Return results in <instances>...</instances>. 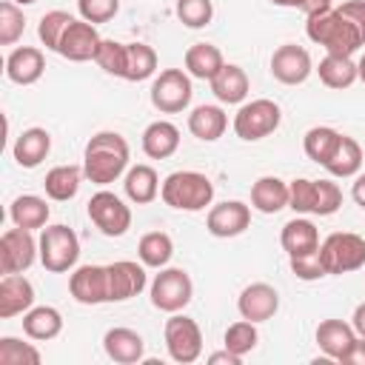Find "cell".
<instances>
[{
    "mask_svg": "<svg viewBox=\"0 0 365 365\" xmlns=\"http://www.w3.org/2000/svg\"><path fill=\"white\" fill-rule=\"evenodd\" d=\"M305 14H317V11H325V9H334V0H302L299 6Z\"/></svg>",
    "mask_w": 365,
    "mask_h": 365,
    "instance_id": "53",
    "label": "cell"
},
{
    "mask_svg": "<svg viewBox=\"0 0 365 365\" xmlns=\"http://www.w3.org/2000/svg\"><path fill=\"white\" fill-rule=\"evenodd\" d=\"M339 137H342V134H339L336 128H331V125H314V128H308L305 137H302L305 157L314 160V163H319V165H325V160L334 154Z\"/></svg>",
    "mask_w": 365,
    "mask_h": 365,
    "instance_id": "37",
    "label": "cell"
},
{
    "mask_svg": "<svg viewBox=\"0 0 365 365\" xmlns=\"http://www.w3.org/2000/svg\"><path fill=\"white\" fill-rule=\"evenodd\" d=\"M157 71V51L148 43H128V54H125V74L123 80L128 83H140L148 80Z\"/></svg>",
    "mask_w": 365,
    "mask_h": 365,
    "instance_id": "36",
    "label": "cell"
},
{
    "mask_svg": "<svg viewBox=\"0 0 365 365\" xmlns=\"http://www.w3.org/2000/svg\"><path fill=\"white\" fill-rule=\"evenodd\" d=\"M37 245H40V262H43V268L51 271V274H66L80 259V237L74 234V228H68L63 222L40 228Z\"/></svg>",
    "mask_w": 365,
    "mask_h": 365,
    "instance_id": "4",
    "label": "cell"
},
{
    "mask_svg": "<svg viewBox=\"0 0 365 365\" xmlns=\"http://www.w3.org/2000/svg\"><path fill=\"white\" fill-rule=\"evenodd\" d=\"M86 211H88V220L100 228V234H106V237H123L128 228H131V208L114 194V191H97L91 200H88V205H86Z\"/></svg>",
    "mask_w": 365,
    "mask_h": 365,
    "instance_id": "10",
    "label": "cell"
},
{
    "mask_svg": "<svg viewBox=\"0 0 365 365\" xmlns=\"http://www.w3.org/2000/svg\"><path fill=\"white\" fill-rule=\"evenodd\" d=\"M317 74L328 88H339V91L359 80L356 63L351 57H342V54H325L317 66Z\"/></svg>",
    "mask_w": 365,
    "mask_h": 365,
    "instance_id": "34",
    "label": "cell"
},
{
    "mask_svg": "<svg viewBox=\"0 0 365 365\" xmlns=\"http://www.w3.org/2000/svg\"><path fill=\"white\" fill-rule=\"evenodd\" d=\"M291 259V271L294 277L305 279V282H314V279H322L328 277L325 265H322V257H319V248L311 251V254H299V257H288Z\"/></svg>",
    "mask_w": 365,
    "mask_h": 365,
    "instance_id": "46",
    "label": "cell"
},
{
    "mask_svg": "<svg viewBox=\"0 0 365 365\" xmlns=\"http://www.w3.org/2000/svg\"><path fill=\"white\" fill-rule=\"evenodd\" d=\"M331 177H356L359 174V168H362V145L354 140V137H348V134H342L339 137V143H336V148H334V154L325 160V165H322Z\"/></svg>",
    "mask_w": 365,
    "mask_h": 365,
    "instance_id": "31",
    "label": "cell"
},
{
    "mask_svg": "<svg viewBox=\"0 0 365 365\" xmlns=\"http://www.w3.org/2000/svg\"><path fill=\"white\" fill-rule=\"evenodd\" d=\"M106 274H108V302H125V299L143 294L148 285L145 265L134 262V259H117V262L106 265Z\"/></svg>",
    "mask_w": 365,
    "mask_h": 365,
    "instance_id": "13",
    "label": "cell"
},
{
    "mask_svg": "<svg viewBox=\"0 0 365 365\" xmlns=\"http://www.w3.org/2000/svg\"><path fill=\"white\" fill-rule=\"evenodd\" d=\"M194 297V282L182 268H160L151 279V305L165 314L182 311Z\"/></svg>",
    "mask_w": 365,
    "mask_h": 365,
    "instance_id": "9",
    "label": "cell"
},
{
    "mask_svg": "<svg viewBox=\"0 0 365 365\" xmlns=\"http://www.w3.org/2000/svg\"><path fill=\"white\" fill-rule=\"evenodd\" d=\"M339 362H348V365H365V339L356 336V342L351 345V351H348Z\"/></svg>",
    "mask_w": 365,
    "mask_h": 365,
    "instance_id": "49",
    "label": "cell"
},
{
    "mask_svg": "<svg viewBox=\"0 0 365 365\" xmlns=\"http://www.w3.org/2000/svg\"><path fill=\"white\" fill-rule=\"evenodd\" d=\"M225 66L222 60V51L214 46V43H194L188 51H185V71L197 80H214L220 74V68Z\"/></svg>",
    "mask_w": 365,
    "mask_h": 365,
    "instance_id": "30",
    "label": "cell"
},
{
    "mask_svg": "<svg viewBox=\"0 0 365 365\" xmlns=\"http://www.w3.org/2000/svg\"><path fill=\"white\" fill-rule=\"evenodd\" d=\"M71 20H74V17H71L68 11H63V9L46 11V14L40 17V23H37V37H40V43H43L48 51H57V48H60V40H63V34H66V29H68Z\"/></svg>",
    "mask_w": 365,
    "mask_h": 365,
    "instance_id": "38",
    "label": "cell"
},
{
    "mask_svg": "<svg viewBox=\"0 0 365 365\" xmlns=\"http://www.w3.org/2000/svg\"><path fill=\"white\" fill-rule=\"evenodd\" d=\"M160 197L177 211H202L214 202V182L200 171H174L163 180Z\"/></svg>",
    "mask_w": 365,
    "mask_h": 365,
    "instance_id": "3",
    "label": "cell"
},
{
    "mask_svg": "<svg viewBox=\"0 0 365 365\" xmlns=\"http://www.w3.org/2000/svg\"><path fill=\"white\" fill-rule=\"evenodd\" d=\"M103 348H106V356L120 365H134L145 356V339L134 328H123V325L106 331Z\"/></svg>",
    "mask_w": 365,
    "mask_h": 365,
    "instance_id": "20",
    "label": "cell"
},
{
    "mask_svg": "<svg viewBox=\"0 0 365 365\" xmlns=\"http://www.w3.org/2000/svg\"><path fill=\"white\" fill-rule=\"evenodd\" d=\"M34 308V285L23 274H3L0 279V319H11Z\"/></svg>",
    "mask_w": 365,
    "mask_h": 365,
    "instance_id": "18",
    "label": "cell"
},
{
    "mask_svg": "<svg viewBox=\"0 0 365 365\" xmlns=\"http://www.w3.org/2000/svg\"><path fill=\"white\" fill-rule=\"evenodd\" d=\"M128 143L117 131H97L83 151V171L94 185H108L120 180L128 168Z\"/></svg>",
    "mask_w": 365,
    "mask_h": 365,
    "instance_id": "1",
    "label": "cell"
},
{
    "mask_svg": "<svg viewBox=\"0 0 365 365\" xmlns=\"http://www.w3.org/2000/svg\"><path fill=\"white\" fill-rule=\"evenodd\" d=\"M251 225V205L240 202V200H225L208 208L205 217V228L211 237L228 240V237H240L245 228Z\"/></svg>",
    "mask_w": 365,
    "mask_h": 365,
    "instance_id": "14",
    "label": "cell"
},
{
    "mask_svg": "<svg viewBox=\"0 0 365 365\" xmlns=\"http://www.w3.org/2000/svg\"><path fill=\"white\" fill-rule=\"evenodd\" d=\"M251 208H257L259 214H277L288 208V182L271 174L259 177L251 185Z\"/></svg>",
    "mask_w": 365,
    "mask_h": 365,
    "instance_id": "27",
    "label": "cell"
},
{
    "mask_svg": "<svg viewBox=\"0 0 365 365\" xmlns=\"http://www.w3.org/2000/svg\"><path fill=\"white\" fill-rule=\"evenodd\" d=\"M305 34H308L311 43L322 46L328 54H342V57H351L359 46H365V40L356 31V26L351 20H345L336 9H325V11H317V14H308Z\"/></svg>",
    "mask_w": 365,
    "mask_h": 365,
    "instance_id": "2",
    "label": "cell"
},
{
    "mask_svg": "<svg viewBox=\"0 0 365 365\" xmlns=\"http://www.w3.org/2000/svg\"><path fill=\"white\" fill-rule=\"evenodd\" d=\"M137 257L145 268H165L174 257V242L165 231H148L137 242Z\"/></svg>",
    "mask_w": 365,
    "mask_h": 365,
    "instance_id": "35",
    "label": "cell"
},
{
    "mask_svg": "<svg viewBox=\"0 0 365 365\" xmlns=\"http://www.w3.org/2000/svg\"><path fill=\"white\" fill-rule=\"evenodd\" d=\"M208 362H211V365H240V362H242V356H240V354H234V351H228V348H222V351L208 354Z\"/></svg>",
    "mask_w": 365,
    "mask_h": 365,
    "instance_id": "50",
    "label": "cell"
},
{
    "mask_svg": "<svg viewBox=\"0 0 365 365\" xmlns=\"http://www.w3.org/2000/svg\"><path fill=\"white\" fill-rule=\"evenodd\" d=\"M228 128V114L220 106H197L188 114V131L202 140V143H214L225 134Z\"/></svg>",
    "mask_w": 365,
    "mask_h": 365,
    "instance_id": "29",
    "label": "cell"
},
{
    "mask_svg": "<svg viewBox=\"0 0 365 365\" xmlns=\"http://www.w3.org/2000/svg\"><path fill=\"white\" fill-rule=\"evenodd\" d=\"M48 151H51V134H48L46 128H40V125L26 128V131L14 140V145H11L14 163H17L20 168H37V165L48 157Z\"/></svg>",
    "mask_w": 365,
    "mask_h": 365,
    "instance_id": "22",
    "label": "cell"
},
{
    "mask_svg": "<svg viewBox=\"0 0 365 365\" xmlns=\"http://www.w3.org/2000/svg\"><path fill=\"white\" fill-rule=\"evenodd\" d=\"M11 3H17V6H31V3H37V0H11Z\"/></svg>",
    "mask_w": 365,
    "mask_h": 365,
    "instance_id": "56",
    "label": "cell"
},
{
    "mask_svg": "<svg viewBox=\"0 0 365 365\" xmlns=\"http://www.w3.org/2000/svg\"><path fill=\"white\" fill-rule=\"evenodd\" d=\"M191 74L182 68H163L151 83V106L163 114H180L191 106Z\"/></svg>",
    "mask_w": 365,
    "mask_h": 365,
    "instance_id": "7",
    "label": "cell"
},
{
    "mask_svg": "<svg viewBox=\"0 0 365 365\" xmlns=\"http://www.w3.org/2000/svg\"><path fill=\"white\" fill-rule=\"evenodd\" d=\"M160 177L151 165L140 163V165H131L125 171V180H123V188H125V197L134 202V205H148L157 200L160 194Z\"/></svg>",
    "mask_w": 365,
    "mask_h": 365,
    "instance_id": "26",
    "label": "cell"
},
{
    "mask_svg": "<svg viewBox=\"0 0 365 365\" xmlns=\"http://www.w3.org/2000/svg\"><path fill=\"white\" fill-rule=\"evenodd\" d=\"M34 259H40V245L34 240V234L29 228H9L0 237V268L3 274H23L26 268L34 265Z\"/></svg>",
    "mask_w": 365,
    "mask_h": 365,
    "instance_id": "11",
    "label": "cell"
},
{
    "mask_svg": "<svg viewBox=\"0 0 365 365\" xmlns=\"http://www.w3.org/2000/svg\"><path fill=\"white\" fill-rule=\"evenodd\" d=\"M279 120H282L279 106L268 97H259V100L240 106V111L234 114V134L245 143H257V140L274 134L279 128Z\"/></svg>",
    "mask_w": 365,
    "mask_h": 365,
    "instance_id": "6",
    "label": "cell"
},
{
    "mask_svg": "<svg viewBox=\"0 0 365 365\" xmlns=\"http://www.w3.org/2000/svg\"><path fill=\"white\" fill-rule=\"evenodd\" d=\"M342 205V191L334 180H317V202H314V214L317 217H331L336 214Z\"/></svg>",
    "mask_w": 365,
    "mask_h": 365,
    "instance_id": "45",
    "label": "cell"
},
{
    "mask_svg": "<svg viewBox=\"0 0 365 365\" xmlns=\"http://www.w3.org/2000/svg\"><path fill=\"white\" fill-rule=\"evenodd\" d=\"M177 17L188 29H202L214 17V3L211 0H177Z\"/></svg>",
    "mask_w": 365,
    "mask_h": 365,
    "instance_id": "44",
    "label": "cell"
},
{
    "mask_svg": "<svg viewBox=\"0 0 365 365\" xmlns=\"http://www.w3.org/2000/svg\"><path fill=\"white\" fill-rule=\"evenodd\" d=\"M319 257L328 274H351L365 265V237L354 231H334L319 242Z\"/></svg>",
    "mask_w": 365,
    "mask_h": 365,
    "instance_id": "5",
    "label": "cell"
},
{
    "mask_svg": "<svg viewBox=\"0 0 365 365\" xmlns=\"http://www.w3.org/2000/svg\"><path fill=\"white\" fill-rule=\"evenodd\" d=\"M77 11L88 23H108L120 11V0H77Z\"/></svg>",
    "mask_w": 365,
    "mask_h": 365,
    "instance_id": "47",
    "label": "cell"
},
{
    "mask_svg": "<svg viewBox=\"0 0 365 365\" xmlns=\"http://www.w3.org/2000/svg\"><path fill=\"white\" fill-rule=\"evenodd\" d=\"M100 34H97V26L94 23H88V20H71L68 23V29H66V34H63V40H60V48H57V54L60 57H66V60H71V63H86V60H94V54H97V48H100Z\"/></svg>",
    "mask_w": 365,
    "mask_h": 365,
    "instance_id": "15",
    "label": "cell"
},
{
    "mask_svg": "<svg viewBox=\"0 0 365 365\" xmlns=\"http://www.w3.org/2000/svg\"><path fill=\"white\" fill-rule=\"evenodd\" d=\"M46 71V57L34 46H17L6 57V77L17 86H34Z\"/></svg>",
    "mask_w": 365,
    "mask_h": 365,
    "instance_id": "19",
    "label": "cell"
},
{
    "mask_svg": "<svg viewBox=\"0 0 365 365\" xmlns=\"http://www.w3.org/2000/svg\"><path fill=\"white\" fill-rule=\"evenodd\" d=\"M336 11H339L345 20H351V23L356 26V31L362 34V40H365V0H348V3L336 6Z\"/></svg>",
    "mask_w": 365,
    "mask_h": 365,
    "instance_id": "48",
    "label": "cell"
},
{
    "mask_svg": "<svg viewBox=\"0 0 365 365\" xmlns=\"http://www.w3.org/2000/svg\"><path fill=\"white\" fill-rule=\"evenodd\" d=\"M222 342H225V348H228V351H234V354H240V356L251 354V351L257 348V342H259V334H257V322H251V319H240V322H231V325L225 328V336H222Z\"/></svg>",
    "mask_w": 365,
    "mask_h": 365,
    "instance_id": "41",
    "label": "cell"
},
{
    "mask_svg": "<svg viewBox=\"0 0 365 365\" xmlns=\"http://www.w3.org/2000/svg\"><path fill=\"white\" fill-rule=\"evenodd\" d=\"M68 291L80 305L108 302V274L106 265H80L68 277Z\"/></svg>",
    "mask_w": 365,
    "mask_h": 365,
    "instance_id": "16",
    "label": "cell"
},
{
    "mask_svg": "<svg viewBox=\"0 0 365 365\" xmlns=\"http://www.w3.org/2000/svg\"><path fill=\"white\" fill-rule=\"evenodd\" d=\"M311 71H314L311 54L297 43H285L271 54V74L282 86H299L311 77Z\"/></svg>",
    "mask_w": 365,
    "mask_h": 365,
    "instance_id": "12",
    "label": "cell"
},
{
    "mask_svg": "<svg viewBox=\"0 0 365 365\" xmlns=\"http://www.w3.org/2000/svg\"><path fill=\"white\" fill-rule=\"evenodd\" d=\"M163 336H165V351L174 362L180 365H191L200 359L202 354V331L200 325L185 317V314H171V319H165V328H163Z\"/></svg>",
    "mask_w": 365,
    "mask_h": 365,
    "instance_id": "8",
    "label": "cell"
},
{
    "mask_svg": "<svg viewBox=\"0 0 365 365\" xmlns=\"http://www.w3.org/2000/svg\"><path fill=\"white\" fill-rule=\"evenodd\" d=\"M317 345H319V351L328 356V359H342L348 351H351V345L356 342V331H354V325H348V322H342V319H322L319 325H317Z\"/></svg>",
    "mask_w": 365,
    "mask_h": 365,
    "instance_id": "21",
    "label": "cell"
},
{
    "mask_svg": "<svg viewBox=\"0 0 365 365\" xmlns=\"http://www.w3.org/2000/svg\"><path fill=\"white\" fill-rule=\"evenodd\" d=\"M314 202H317V180L297 177L288 182V208H294L297 214H314Z\"/></svg>",
    "mask_w": 365,
    "mask_h": 365,
    "instance_id": "43",
    "label": "cell"
},
{
    "mask_svg": "<svg viewBox=\"0 0 365 365\" xmlns=\"http://www.w3.org/2000/svg\"><path fill=\"white\" fill-rule=\"evenodd\" d=\"M23 29H26L23 6L3 0L0 3V46H14L23 37Z\"/></svg>",
    "mask_w": 365,
    "mask_h": 365,
    "instance_id": "42",
    "label": "cell"
},
{
    "mask_svg": "<svg viewBox=\"0 0 365 365\" xmlns=\"http://www.w3.org/2000/svg\"><path fill=\"white\" fill-rule=\"evenodd\" d=\"M356 71H359V80L365 83V54H362V60L356 63Z\"/></svg>",
    "mask_w": 365,
    "mask_h": 365,
    "instance_id": "55",
    "label": "cell"
},
{
    "mask_svg": "<svg viewBox=\"0 0 365 365\" xmlns=\"http://www.w3.org/2000/svg\"><path fill=\"white\" fill-rule=\"evenodd\" d=\"M248 88H251L248 74H245V68L237 66V63H225V66L220 68V74L211 80L214 97H217L220 103H225V106L242 103V100L248 97Z\"/></svg>",
    "mask_w": 365,
    "mask_h": 365,
    "instance_id": "23",
    "label": "cell"
},
{
    "mask_svg": "<svg viewBox=\"0 0 365 365\" xmlns=\"http://www.w3.org/2000/svg\"><path fill=\"white\" fill-rule=\"evenodd\" d=\"M237 311H240L242 319L265 322L279 311V294L268 282H251V285L242 288V294L237 299Z\"/></svg>",
    "mask_w": 365,
    "mask_h": 365,
    "instance_id": "17",
    "label": "cell"
},
{
    "mask_svg": "<svg viewBox=\"0 0 365 365\" xmlns=\"http://www.w3.org/2000/svg\"><path fill=\"white\" fill-rule=\"evenodd\" d=\"M125 54H128V43L103 37V40H100V48H97V54H94V63H97L106 74L123 77V74H125Z\"/></svg>",
    "mask_w": 365,
    "mask_h": 365,
    "instance_id": "40",
    "label": "cell"
},
{
    "mask_svg": "<svg viewBox=\"0 0 365 365\" xmlns=\"http://www.w3.org/2000/svg\"><path fill=\"white\" fill-rule=\"evenodd\" d=\"M43 354L17 336H0V365H40Z\"/></svg>",
    "mask_w": 365,
    "mask_h": 365,
    "instance_id": "39",
    "label": "cell"
},
{
    "mask_svg": "<svg viewBox=\"0 0 365 365\" xmlns=\"http://www.w3.org/2000/svg\"><path fill=\"white\" fill-rule=\"evenodd\" d=\"M83 168L77 165H54L46 180H43V188H46V197L54 200V202H68L77 197L80 191V182H83Z\"/></svg>",
    "mask_w": 365,
    "mask_h": 365,
    "instance_id": "32",
    "label": "cell"
},
{
    "mask_svg": "<svg viewBox=\"0 0 365 365\" xmlns=\"http://www.w3.org/2000/svg\"><path fill=\"white\" fill-rule=\"evenodd\" d=\"M351 197H354V202H356L359 208H365V171H359V174L354 177V185H351Z\"/></svg>",
    "mask_w": 365,
    "mask_h": 365,
    "instance_id": "51",
    "label": "cell"
},
{
    "mask_svg": "<svg viewBox=\"0 0 365 365\" xmlns=\"http://www.w3.org/2000/svg\"><path fill=\"white\" fill-rule=\"evenodd\" d=\"M180 148V128L168 120H154L143 131V151L151 160H168Z\"/></svg>",
    "mask_w": 365,
    "mask_h": 365,
    "instance_id": "24",
    "label": "cell"
},
{
    "mask_svg": "<svg viewBox=\"0 0 365 365\" xmlns=\"http://www.w3.org/2000/svg\"><path fill=\"white\" fill-rule=\"evenodd\" d=\"M351 325H354V331H356V336H362V339H365V302H359V305L354 308V317H351Z\"/></svg>",
    "mask_w": 365,
    "mask_h": 365,
    "instance_id": "52",
    "label": "cell"
},
{
    "mask_svg": "<svg viewBox=\"0 0 365 365\" xmlns=\"http://www.w3.org/2000/svg\"><path fill=\"white\" fill-rule=\"evenodd\" d=\"M63 331V314L51 305H34L23 314V334L37 342H48Z\"/></svg>",
    "mask_w": 365,
    "mask_h": 365,
    "instance_id": "28",
    "label": "cell"
},
{
    "mask_svg": "<svg viewBox=\"0 0 365 365\" xmlns=\"http://www.w3.org/2000/svg\"><path fill=\"white\" fill-rule=\"evenodd\" d=\"M274 6H282V9H299L302 6V0H271Z\"/></svg>",
    "mask_w": 365,
    "mask_h": 365,
    "instance_id": "54",
    "label": "cell"
},
{
    "mask_svg": "<svg viewBox=\"0 0 365 365\" xmlns=\"http://www.w3.org/2000/svg\"><path fill=\"white\" fill-rule=\"evenodd\" d=\"M9 217H11L14 225L29 228V231H37V228H46V222H48V217H51V208H48V202H46L43 197H37V194H20V197L11 202Z\"/></svg>",
    "mask_w": 365,
    "mask_h": 365,
    "instance_id": "33",
    "label": "cell"
},
{
    "mask_svg": "<svg viewBox=\"0 0 365 365\" xmlns=\"http://www.w3.org/2000/svg\"><path fill=\"white\" fill-rule=\"evenodd\" d=\"M279 242L285 248L288 257H299V254H311L319 248V231L311 220L305 217H294L282 225L279 231Z\"/></svg>",
    "mask_w": 365,
    "mask_h": 365,
    "instance_id": "25",
    "label": "cell"
}]
</instances>
